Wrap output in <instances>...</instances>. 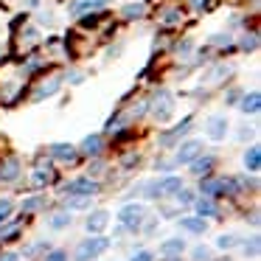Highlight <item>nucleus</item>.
<instances>
[{
	"label": "nucleus",
	"instance_id": "14",
	"mask_svg": "<svg viewBox=\"0 0 261 261\" xmlns=\"http://www.w3.org/2000/svg\"><path fill=\"white\" fill-rule=\"evenodd\" d=\"M236 104H239V110H242L244 115H255L261 110V93L258 90H250V93H244Z\"/></svg>",
	"mask_w": 261,
	"mask_h": 261
},
{
	"label": "nucleus",
	"instance_id": "8",
	"mask_svg": "<svg viewBox=\"0 0 261 261\" xmlns=\"http://www.w3.org/2000/svg\"><path fill=\"white\" fill-rule=\"evenodd\" d=\"M191 205H194V211H197V216H202V219H214V216H219V205H216L214 197L197 194Z\"/></svg>",
	"mask_w": 261,
	"mask_h": 261
},
{
	"label": "nucleus",
	"instance_id": "11",
	"mask_svg": "<svg viewBox=\"0 0 261 261\" xmlns=\"http://www.w3.org/2000/svg\"><path fill=\"white\" fill-rule=\"evenodd\" d=\"M107 225H110V214H107L104 208H98V211H90V214H87V219H85V227H87V233H101Z\"/></svg>",
	"mask_w": 261,
	"mask_h": 261
},
{
	"label": "nucleus",
	"instance_id": "21",
	"mask_svg": "<svg viewBox=\"0 0 261 261\" xmlns=\"http://www.w3.org/2000/svg\"><path fill=\"white\" fill-rule=\"evenodd\" d=\"M45 205H48L45 194H34V197H29V199L20 202V211H23L25 216H31V214H37V211H45Z\"/></svg>",
	"mask_w": 261,
	"mask_h": 261
},
{
	"label": "nucleus",
	"instance_id": "5",
	"mask_svg": "<svg viewBox=\"0 0 261 261\" xmlns=\"http://www.w3.org/2000/svg\"><path fill=\"white\" fill-rule=\"evenodd\" d=\"M191 124H194L191 118H182L180 124L174 126V129H166V132H160L158 143H160V146H163V149H174L177 143H180L182 138H186L188 132H191Z\"/></svg>",
	"mask_w": 261,
	"mask_h": 261
},
{
	"label": "nucleus",
	"instance_id": "13",
	"mask_svg": "<svg viewBox=\"0 0 261 261\" xmlns=\"http://www.w3.org/2000/svg\"><path fill=\"white\" fill-rule=\"evenodd\" d=\"M214 163H216V158H214V154H197V158H194L188 166H191V174L199 180V177L211 174V169H214Z\"/></svg>",
	"mask_w": 261,
	"mask_h": 261
},
{
	"label": "nucleus",
	"instance_id": "33",
	"mask_svg": "<svg viewBox=\"0 0 261 261\" xmlns=\"http://www.w3.org/2000/svg\"><path fill=\"white\" fill-rule=\"evenodd\" d=\"M45 250H51V244H48L45 239H42V242H37V244H31V247H25V250H23V255H25V258H34L37 253H45Z\"/></svg>",
	"mask_w": 261,
	"mask_h": 261
},
{
	"label": "nucleus",
	"instance_id": "25",
	"mask_svg": "<svg viewBox=\"0 0 261 261\" xmlns=\"http://www.w3.org/2000/svg\"><path fill=\"white\" fill-rule=\"evenodd\" d=\"M239 247L244 250V255H250V258H258V250H261V239H258V233H253V236H250L247 242H239Z\"/></svg>",
	"mask_w": 261,
	"mask_h": 261
},
{
	"label": "nucleus",
	"instance_id": "4",
	"mask_svg": "<svg viewBox=\"0 0 261 261\" xmlns=\"http://www.w3.org/2000/svg\"><path fill=\"white\" fill-rule=\"evenodd\" d=\"M98 191H101V182L90 180V177H76V180H68L59 186V197H70V194H90V197H96Z\"/></svg>",
	"mask_w": 261,
	"mask_h": 261
},
{
	"label": "nucleus",
	"instance_id": "22",
	"mask_svg": "<svg viewBox=\"0 0 261 261\" xmlns=\"http://www.w3.org/2000/svg\"><path fill=\"white\" fill-rule=\"evenodd\" d=\"M20 169H23V166H20V160L17 158H9L6 163L0 166V180H3V182H14L20 177Z\"/></svg>",
	"mask_w": 261,
	"mask_h": 261
},
{
	"label": "nucleus",
	"instance_id": "16",
	"mask_svg": "<svg viewBox=\"0 0 261 261\" xmlns=\"http://www.w3.org/2000/svg\"><path fill=\"white\" fill-rule=\"evenodd\" d=\"M73 225V211L62 208V211H54L51 216H48V227L51 230H65V227Z\"/></svg>",
	"mask_w": 261,
	"mask_h": 261
},
{
	"label": "nucleus",
	"instance_id": "20",
	"mask_svg": "<svg viewBox=\"0 0 261 261\" xmlns=\"http://www.w3.org/2000/svg\"><path fill=\"white\" fill-rule=\"evenodd\" d=\"M244 169L250 171V174H258V169H261V149H258V143H253V146H247L244 149Z\"/></svg>",
	"mask_w": 261,
	"mask_h": 261
},
{
	"label": "nucleus",
	"instance_id": "17",
	"mask_svg": "<svg viewBox=\"0 0 261 261\" xmlns=\"http://www.w3.org/2000/svg\"><path fill=\"white\" fill-rule=\"evenodd\" d=\"M180 230L194 233V236H202V233L208 230V219H202V216H182V219H180Z\"/></svg>",
	"mask_w": 261,
	"mask_h": 261
},
{
	"label": "nucleus",
	"instance_id": "19",
	"mask_svg": "<svg viewBox=\"0 0 261 261\" xmlns=\"http://www.w3.org/2000/svg\"><path fill=\"white\" fill-rule=\"evenodd\" d=\"M59 87H62V76H54V79L42 82V85L37 87V93H34V101H42V98L57 96V93H59Z\"/></svg>",
	"mask_w": 261,
	"mask_h": 261
},
{
	"label": "nucleus",
	"instance_id": "46",
	"mask_svg": "<svg viewBox=\"0 0 261 261\" xmlns=\"http://www.w3.org/2000/svg\"><path fill=\"white\" fill-rule=\"evenodd\" d=\"M40 23H54V14L51 12H42L40 14Z\"/></svg>",
	"mask_w": 261,
	"mask_h": 261
},
{
	"label": "nucleus",
	"instance_id": "32",
	"mask_svg": "<svg viewBox=\"0 0 261 261\" xmlns=\"http://www.w3.org/2000/svg\"><path fill=\"white\" fill-rule=\"evenodd\" d=\"M42 261H68V250H62V247H51V250H45Z\"/></svg>",
	"mask_w": 261,
	"mask_h": 261
},
{
	"label": "nucleus",
	"instance_id": "48",
	"mask_svg": "<svg viewBox=\"0 0 261 261\" xmlns=\"http://www.w3.org/2000/svg\"><path fill=\"white\" fill-rule=\"evenodd\" d=\"M166 261H182V255H163Z\"/></svg>",
	"mask_w": 261,
	"mask_h": 261
},
{
	"label": "nucleus",
	"instance_id": "35",
	"mask_svg": "<svg viewBox=\"0 0 261 261\" xmlns=\"http://www.w3.org/2000/svg\"><path fill=\"white\" fill-rule=\"evenodd\" d=\"M180 20H182V12H180V9H169V12L163 14V23H166V25H174V23H180Z\"/></svg>",
	"mask_w": 261,
	"mask_h": 261
},
{
	"label": "nucleus",
	"instance_id": "3",
	"mask_svg": "<svg viewBox=\"0 0 261 261\" xmlns=\"http://www.w3.org/2000/svg\"><path fill=\"white\" fill-rule=\"evenodd\" d=\"M152 115L158 124H169L171 115H174V96L169 90H158L152 98Z\"/></svg>",
	"mask_w": 261,
	"mask_h": 261
},
{
	"label": "nucleus",
	"instance_id": "41",
	"mask_svg": "<svg viewBox=\"0 0 261 261\" xmlns=\"http://www.w3.org/2000/svg\"><path fill=\"white\" fill-rule=\"evenodd\" d=\"M135 163H138V154L135 152L124 154V160H121V166H124V169H129V166H135Z\"/></svg>",
	"mask_w": 261,
	"mask_h": 261
},
{
	"label": "nucleus",
	"instance_id": "38",
	"mask_svg": "<svg viewBox=\"0 0 261 261\" xmlns=\"http://www.w3.org/2000/svg\"><path fill=\"white\" fill-rule=\"evenodd\" d=\"M191 48H194V40H182L180 45H177V57H182V59H186L188 54H191Z\"/></svg>",
	"mask_w": 261,
	"mask_h": 261
},
{
	"label": "nucleus",
	"instance_id": "12",
	"mask_svg": "<svg viewBox=\"0 0 261 261\" xmlns=\"http://www.w3.org/2000/svg\"><path fill=\"white\" fill-rule=\"evenodd\" d=\"M76 149H79V154H85V158H98L101 149H104V138L98 135V132H96V135H87Z\"/></svg>",
	"mask_w": 261,
	"mask_h": 261
},
{
	"label": "nucleus",
	"instance_id": "10",
	"mask_svg": "<svg viewBox=\"0 0 261 261\" xmlns=\"http://www.w3.org/2000/svg\"><path fill=\"white\" fill-rule=\"evenodd\" d=\"M180 188H182V177H177V174H163V177L158 180V194H160V199H163V197H174Z\"/></svg>",
	"mask_w": 261,
	"mask_h": 261
},
{
	"label": "nucleus",
	"instance_id": "39",
	"mask_svg": "<svg viewBox=\"0 0 261 261\" xmlns=\"http://www.w3.org/2000/svg\"><path fill=\"white\" fill-rule=\"evenodd\" d=\"M230 42H233L230 34H214L211 37V45H230Z\"/></svg>",
	"mask_w": 261,
	"mask_h": 261
},
{
	"label": "nucleus",
	"instance_id": "2",
	"mask_svg": "<svg viewBox=\"0 0 261 261\" xmlns=\"http://www.w3.org/2000/svg\"><path fill=\"white\" fill-rule=\"evenodd\" d=\"M143 222H146V205L143 202H126L118 211V225L126 233H138L143 227Z\"/></svg>",
	"mask_w": 261,
	"mask_h": 261
},
{
	"label": "nucleus",
	"instance_id": "37",
	"mask_svg": "<svg viewBox=\"0 0 261 261\" xmlns=\"http://www.w3.org/2000/svg\"><path fill=\"white\" fill-rule=\"evenodd\" d=\"M154 169H158V171H166V174H169V171L177 169V163H174V158H171V160H158V163H154Z\"/></svg>",
	"mask_w": 261,
	"mask_h": 261
},
{
	"label": "nucleus",
	"instance_id": "49",
	"mask_svg": "<svg viewBox=\"0 0 261 261\" xmlns=\"http://www.w3.org/2000/svg\"><path fill=\"white\" fill-rule=\"evenodd\" d=\"M25 3H29V6H37V3H40V0H25Z\"/></svg>",
	"mask_w": 261,
	"mask_h": 261
},
{
	"label": "nucleus",
	"instance_id": "24",
	"mask_svg": "<svg viewBox=\"0 0 261 261\" xmlns=\"http://www.w3.org/2000/svg\"><path fill=\"white\" fill-rule=\"evenodd\" d=\"M239 242H242V239H239L236 233H222V236L214 242V247H216V250H222V253H227V250H236V247H239Z\"/></svg>",
	"mask_w": 261,
	"mask_h": 261
},
{
	"label": "nucleus",
	"instance_id": "15",
	"mask_svg": "<svg viewBox=\"0 0 261 261\" xmlns=\"http://www.w3.org/2000/svg\"><path fill=\"white\" fill-rule=\"evenodd\" d=\"M186 239H180V236H171V239H166V242H160L158 244V253L160 255H182L186 253Z\"/></svg>",
	"mask_w": 261,
	"mask_h": 261
},
{
	"label": "nucleus",
	"instance_id": "40",
	"mask_svg": "<svg viewBox=\"0 0 261 261\" xmlns=\"http://www.w3.org/2000/svg\"><path fill=\"white\" fill-rule=\"evenodd\" d=\"M68 82H70V85H82V82H85V73H82V70H70Z\"/></svg>",
	"mask_w": 261,
	"mask_h": 261
},
{
	"label": "nucleus",
	"instance_id": "43",
	"mask_svg": "<svg viewBox=\"0 0 261 261\" xmlns=\"http://www.w3.org/2000/svg\"><path fill=\"white\" fill-rule=\"evenodd\" d=\"M191 3H194V12H202V9H208L211 0H191Z\"/></svg>",
	"mask_w": 261,
	"mask_h": 261
},
{
	"label": "nucleus",
	"instance_id": "36",
	"mask_svg": "<svg viewBox=\"0 0 261 261\" xmlns=\"http://www.w3.org/2000/svg\"><path fill=\"white\" fill-rule=\"evenodd\" d=\"M129 261H154V253L152 250H138V253L129 255Z\"/></svg>",
	"mask_w": 261,
	"mask_h": 261
},
{
	"label": "nucleus",
	"instance_id": "47",
	"mask_svg": "<svg viewBox=\"0 0 261 261\" xmlns=\"http://www.w3.org/2000/svg\"><path fill=\"white\" fill-rule=\"evenodd\" d=\"M239 96H242V93H236V90L227 93V104H236V101H239Z\"/></svg>",
	"mask_w": 261,
	"mask_h": 261
},
{
	"label": "nucleus",
	"instance_id": "31",
	"mask_svg": "<svg viewBox=\"0 0 261 261\" xmlns=\"http://www.w3.org/2000/svg\"><path fill=\"white\" fill-rule=\"evenodd\" d=\"M230 73H233V65H216V68L211 70L208 82H219V79H225V76H230Z\"/></svg>",
	"mask_w": 261,
	"mask_h": 261
},
{
	"label": "nucleus",
	"instance_id": "27",
	"mask_svg": "<svg viewBox=\"0 0 261 261\" xmlns=\"http://www.w3.org/2000/svg\"><path fill=\"white\" fill-rule=\"evenodd\" d=\"M20 230H23V227H20V222H12V225H9V222H3V225H0V242H14V236H17Z\"/></svg>",
	"mask_w": 261,
	"mask_h": 261
},
{
	"label": "nucleus",
	"instance_id": "29",
	"mask_svg": "<svg viewBox=\"0 0 261 261\" xmlns=\"http://www.w3.org/2000/svg\"><path fill=\"white\" fill-rule=\"evenodd\" d=\"M12 214H14V199H9V197H0V225L12 219Z\"/></svg>",
	"mask_w": 261,
	"mask_h": 261
},
{
	"label": "nucleus",
	"instance_id": "1",
	"mask_svg": "<svg viewBox=\"0 0 261 261\" xmlns=\"http://www.w3.org/2000/svg\"><path fill=\"white\" fill-rule=\"evenodd\" d=\"M110 247H113V239L101 236V233H93V236L82 239V242L76 244L73 261H96V258H101Z\"/></svg>",
	"mask_w": 261,
	"mask_h": 261
},
{
	"label": "nucleus",
	"instance_id": "7",
	"mask_svg": "<svg viewBox=\"0 0 261 261\" xmlns=\"http://www.w3.org/2000/svg\"><path fill=\"white\" fill-rule=\"evenodd\" d=\"M227 129H230V124H227L225 115H211V118L205 121V135H208L211 141H225Z\"/></svg>",
	"mask_w": 261,
	"mask_h": 261
},
{
	"label": "nucleus",
	"instance_id": "9",
	"mask_svg": "<svg viewBox=\"0 0 261 261\" xmlns=\"http://www.w3.org/2000/svg\"><path fill=\"white\" fill-rule=\"evenodd\" d=\"M48 154H51L54 160H59V163H73V160L79 158V149H76L73 143H51V146H48Z\"/></svg>",
	"mask_w": 261,
	"mask_h": 261
},
{
	"label": "nucleus",
	"instance_id": "26",
	"mask_svg": "<svg viewBox=\"0 0 261 261\" xmlns=\"http://www.w3.org/2000/svg\"><path fill=\"white\" fill-rule=\"evenodd\" d=\"M143 12H146L143 3H126V6L121 9V17L124 20H138V17H143Z\"/></svg>",
	"mask_w": 261,
	"mask_h": 261
},
{
	"label": "nucleus",
	"instance_id": "44",
	"mask_svg": "<svg viewBox=\"0 0 261 261\" xmlns=\"http://www.w3.org/2000/svg\"><path fill=\"white\" fill-rule=\"evenodd\" d=\"M20 258H23L20 253H3L0 255V261H20Z\"/></svg>",
	"mask_w": 261,
	"mask_h": 261
},
{
	"label": "nucleus",
	"instance_id": "6",
	"mask_svg": "<svg viewBox=\"0 0 261 261\" xmlns=\"http://www.w3.org/2000/svg\"><path fill=\"white\" fill-rule=\"evenodd\" d=\"M197 154H202V141H197V138H188V141H182L180 146H177L174 152V163L177 166H188Z\"/></svg>",
	"mask_w": 261,
	"mask_h": 261
},
{
	"label": "nucleus",
	"instance_id": "42",
	"mask_svg": "<svg viewBox=\"0 0 261 261\" xmlns=\"http://www.w3.org/2000/svg\"><path fill=\"white\" fill-rule=\"evenodd\" d=\"M37 37H40V31H37V29H25L23 42H37Z\"/></svg>",
	"mask_w": 261,
	"mask_h": 261
},
{
	"label": "nucleus",
	"instance_id": "30",
	"mask_svg": "<svg viewBox=\"0 0 261 261\" xmlns=\"http://www.w3.org/2000/svg\"><path fill=\"white\" fill-rule=\"evenodd\" d=\"M191 258L194 261H211L214 258V250L205 247V244H197V247H191Z\"/></svg>",
	"mask_w": 261,
	"mask_h": 261
},
{
	"label": "nucleus",
	"instance_id": "45",
	"mask_svg": "<svg viewBox=\"0 0 261 261\" xmlns=\"http://www.w3.org/2000/svg\"><path fill=\"white\" fill-rule=\"evenodd\" d=\"M87 3H90V9H104L110 0H87Z\"/></svg>",
	"mask_w": 261,
	"mask_h": 261
},
{
	"label": "nucleus",
	"instance_id": "23",
	"mask_svg": "<svg viewBox=\"0 0 261 261\" xmlns=\"http://www.w3.org/2000/svg\"><path fill=\"white\" fill-rule=\"evenodd\" d=\"M51 180H54V171H51V166H37V169L31 171V182H34L37 188L48 186Z\"/></svg>",
	"mask_w": 261,
	"mask_h": 261
},
{
	"label": "nucleus",
	"instance_id": "18",
	"mask_svg": "<svg viewBox=\"0 0 261 261\" xmlns=\"http://www.w3.org/2000/svg\"><path fill=\"white\" fill-rule=\"evenodd\" d=\"M62 202H65L68 211H90L93 208L90 194H70V197H62Z\"/></svg>",
	"mask_w": 261,
	"mask_h": 261
},
{
	"label": "nucleus",
	"instance_id": "28",
	"mask_svg": "<svg viewBox=\"0 0 261 261\" xmlns=\"http://www.w3.org/2000/svg\"><path fill=\"white\" fill-rule=\"evenodd\" d=\"M194 197H197V191H191V188H186V186H182L180 191L174 194V202H177V208H188V205L194 202Z\"/></svg>",
	"mask_w": 261,
	"mask_h": 261
},
{
	"label": "nucleus",
	"instance_id": "34",
	"mask_svg": "<svg viewBox=\"0 0 261 261\" xmlns=\"http://www.w3.org/2000/svg\"><path fill=\"white\" fill-rule=\"evenodd\" d=\"M239 45H242V51H255L258 48V34H244Z\"/></svg>",
	"mask_w": 261,
	"mask_h": 261
}]
</instances>
